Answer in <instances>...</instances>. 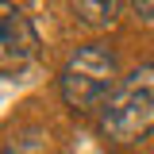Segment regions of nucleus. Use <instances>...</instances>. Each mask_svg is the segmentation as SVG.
Wrapping results in <instances>:
<instances>
[{
	"label": "nucleus",
	"mask_w": 154,
	"mask_h": 154,
	"mask_svg": "<svg viewBox=\"0 0 154 154\" xmlns=\"http://www.w3.org/2000/svg\"><path fill=\"white\" fill-rule=\"evenodd\" d=\"M154 131V62L135 66L100 108V135L131 146Z\"/></svg>",
	"instance_id": "f257e3e1"
},
{
	"label": "nucleus",
	"mask_w": 154,
	"mask_h": 154,
	"mask_svg": "<svg viewBox=\"0 0 154 154\" xmlns=\"http://www.w3.org/2000/svg\"><path fill=\"white\" fill-rule=\"evenodd\" d=\"M119 58L108 46H77L73 54L66 58L62 73H58V93L73 112H93L104 108L108 96L119 89Z\"/></svg>",
	"instance_id": "f03ea898"
},
{
	"label": "nucleus",
	"mask_w": 154,
	"mask_h": 154,
	"mask_svg": "<svg viewBox=\"0 0 154 154\" xmlns=\"http://www.w3.org/2000/svg\"><path fill=\"white\" fill-rule=\"evenodd\" d=\"M38 54V35L23 8L0 0V73L27 69Z\"/></svg>",
	"instance_id": "7ed1b4c3"
},
{
	"label": "nucleus",
	"mask_w": 154,
	"mask_h": 154,
	"mask_svg": "<svg viewBox=\"0 0 154 154\" xmlns=\"http://www.w3.org/2000/svg\"><path fill=\"white\" fill-rule=\"evenodd\" d=\"M119 12H123L119 0H77L73 4L77 23H85V27H112L119 19Z\"/></svg>",
	"instance_id": "20e7f679"
},
{
	"label": "nucleus",
	"mask_w": 154,
	"mask_h": 154,
	"mask_svg": "<svg viewBox=\"0 0 154 154\" xmlns=\"http://www.w3.org/2000/svg\"><path fill=\"white\" fill-rule=\"evenodd\" d=\"M4 154H50V135L42 127H19L8 135Z\"/></svg>",
	"instance_id": "39448f33"
},
{
	"label": "nucleus",
	"mask_w": 154,
	"mask_h": 154,
	"mask_svg": "<svg viewBox=\"0 0 154 154\" xmlns=\"http://www.w3.org/2000/svg\"><path fill=\"white\" fill-rule=\"evenodd\" d=\"M131 12L139 19H146V23H154V0H135L131 4Z\"/></svg>",
	"instance_id": "423d86ee"
}]
</instances>
